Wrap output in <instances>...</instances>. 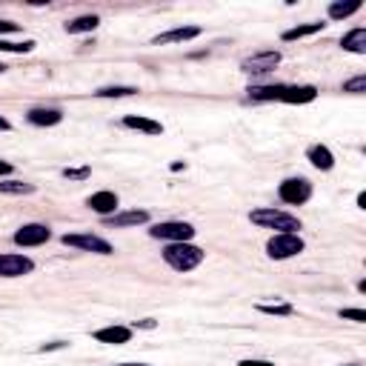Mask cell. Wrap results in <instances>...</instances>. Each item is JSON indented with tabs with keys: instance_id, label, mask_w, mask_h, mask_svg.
<instances>
[{
	"instance_id": "2e32d148",
	"label": "cell",
	"mask_w": 366,
	"mask_h": 366,
	"mask_svg": "<svg viewBox=\"0 0 366 366\" xmlns=\"http://www.w3.org/2000/svg\"><path fill=\"white\" fill-rule=\"evenodd\" d=\"M306 157H309V164H312L315 169H321V172H329L332 166H335V155H332V149L324 146V143L312 146V149L306 152Z\"/></svg>"
},
{
	"instance_id": "e0dca14e",
	"label": "cell",
	"mask_w": 366,
	"mask_h": 366,
	"mask_svg": "<svg viewBox=\"0 0 366 366\" xmlns=\"http://www.w3.org/2000/svg\"><path fill=\"white\" fill-rule=\"evenodd\" d=\"M341 46H343V52L366 55V29L358 26V29H352V31H346V35L341 38Z\"/></svg>"
},
{
	"instance_id": "277c9868",
	"label": "cell",
	"mask_w": 366,
	"mask_h": 366,
	"mask_svg": "<svg viewBox=\"0 0 366 366\" xmlns=\"http://www.w3.org/2000/svg\"><path fill=\"white\" fill-rule=\"evenodd\" d=\"M304 252V241L300 235H289V232H280V235H272L266 241V254L272 261H286V258H295V254Z\"/></svg>"
},
{
	"instance_id": "5b68a950",
	"label": "cell",
	"mask_w": 366,
	"mask_h": 366,
	"mask_svg": "<svg viewBox=\"0 0 366 366\" xmlns=\"http://www.w3.org/2000/svg\"><path fill=\"white\" fill-rule=\"evenodd\" d=\"M278 195L283 203H292V206H300L312 198V183L306 178H286L280 186H278Z\"/></svg>"
},
{
	"instance_id": "d590c367",
	"label": "cell",
	"mask_w": 366,
	"mask_h": 366,
	"mask_svg": "<svg viewBox=\"0 0 366 366\" xmlns=\"http://www.w3.org/2000/svg\"><path fill=\"white\" fill-rule=\"evenodd\" d=\"M115 366H152V363H115Z\"/></svg>"
},
{
	"instance_id": "44dd1931",
	"label": "cell",
	"mask_w": 366,
	"mask_h": 366,
	"mask_svg": "<svg viewBox=\"0 0 366 366\" xmlns=\"http://www.w3.org/2000/svg\"><path fill=\"white\" fill-rule=\"evenodd\" d=\"M283 94V83H275V86H252L249 89V98L252 101H280Z\"/></svg>"
},
{
	"instance_id": "3957f363",
	"label": "cell",
	"mask_w": 366,
	"mask_h": 366,
	"mask_svg": "<svg viewBox=\"0 0 366 366\" xmlns=\"http://www.w3.org/2000/svg\"><path fill=\"white\" fill-rule=\"evenodd\" d=\"M195 226L186 224V220H164V224H155L149 235L155 241H169V244H189L195 237Z\"/></svg>"
},
{
	"instance_id": "ffe728a7",
	"label": "cell",
	"mask_w": 366,
	"mask_h": 366,
	"mask_svg": "<svg viewBox=\"0 0 366 366\" xmlns=\"http://www.w3.org/2000/svg\"><path fill=\"white\" fill-rule=\"evenodd\" d=\"M326 23H304V26H295V29H286L283 31V40L292 43V40H300V38H309V35H317V31H324Z\"/></svg>"
},
{
	"instance_id": "7a4b0ae2",
	"label": "cell",
	"mask_w": 366,
	"mask_h": 366,
	"mask_svg": "<svg viewBox=\"0 0 366 366\" xmlns=\"http://www.w3.org/2000/svg\"><path fill=\"white\" fill-rule=\"evenodd\" d=\"M249 220H252V224H258V226H263V229H275V235H280V232L298 235V229H300V220H298L295 215L280 212V209H275V206H266V209H254V212L249 215Z\"/></svg>"
},
{
	"instance_id": "5bb4252c",
	"label": "cell",
	"mask_w": 366,
	"mask_h": 366,
	"mask_svg": "<svg viewBox=\"0 0 366 366\" xmlns=\"http://www.w3.org/2000/svg\"><path fill=\"white\" fill-rule=\"evenodd\" d=\"M94 341H101V343H112V346L129 343V341H132V329H129V326H103V329L94 332Z\"/></svg>"
},
{
	"instance_id": "8fae6325",
	"label": "cell",
	"mask_w": 366,
	"mask_h": 366,
	"mask_svg": "<svg viewBox=\"0 0 366 366\" xmlns=\"http://www.w3.org/2000/svg\"><path fill=\"white\" fill-rule=\"evenodd\" d=\"M195 38H200V26H178V29H169V31L155 35L152 43L166 46V43H186V40H195Z\"/></svg>"
},
{
	"instance_id": "9a60e30c",
	"label": "cell",
	"mask_w": 366,
	"mask_h": 366,
	"mask_svg": "<svg viewBox=\"0 0 366 366\" xmlns=\"http://www.w3.org/2000/svg\"><path fill=\"white\" fill-rule=\"evenodd\" d=\"M126 129H138V132H146V135H164V123H157L152 118H143V115H126L123 118Z\"/></svg>"
},
{
	"instance_id": "484cf974",
	"label": "cell",
	"mask_w": 366,
	"mask_h": 366,
	"mask_svg": "<svg viewBox=\"0 0 366 366\" xmlns=\"http://www.w3.org/2000/svg\"><path fill=\"white\" fill-rule=\"evenodd\" d=\"M258 309L263 315H292V306L289 304H258Z\"/></svg>"
},
{
	"instance_id": "4dcf8cb0",
	"label": "cell",
	"mask_w": 366,
	"mask_h": 366,
	"mask_svg": "<svg viewBox=\"0 0 366 366\" xmlns=\"http://www.w3.org/2000/svg\"><path fill=\"white\" fill-rule=\"evenodd\" d=\"M237 366H275L272 361H258V358H246V361H241Z\"/></svg>"
},
{
	"instance_id": "f546056e",
	"label": "cell",
	"mask_w": 366,
	"mask_h": 366,
	"mask_svg": "<svg viewBox=\"0 0 366 366\" xmlns=\"http://www.w3.org/2000/svg\"><path fill=\"white\" fill-rule=\"evenodd\" d=\"M12 31H21V26L12 21H0V35H12Z\"/></svg>"
},
{
	"instance_id": "d6a6232c",
	"label": "cell",
	"mask_w": 366,
	"mask_h": 366,
	"mask_svg": "<svg viewBox=\"0 0 366 366\" xmlns=\"http://www.w3.org/2000/svg\"><path fill=\"white\" fill-rule=\"evenodd\" d=\"M9 129H12V123H9L3 115H0V132H9Z\"/></svg>"
},
{
	"instance_id": "d4e9b609",
	"label": "cell",
	"mask_w": 366,
	"mask_h": 366,
	"mask_svg": "<svg viewBox=\"0 0 366 366\" xmlns=\"http://www.w3.org/2000/svg\"><path fill=\"white\" fill-rule=\"evenodd\" d=\"M31 49H35V40H23V43L0 40V52H9V55H29Z\"/></svg>"
},
{
	"instance_id": "30bf717a",
	"label": "cell",
	"mask_w": 366,
	"mask_h": 366,
	"mask_svg": "<svg viewBox=\"0 0 366 366\" xmlns=\"http://www.w3.org/2000/svg\"><path fill=\"white\" fill-rule=\"evenodd\" d=\"M86 206H89L92 212H98V215L109 218V215H115V212H118L120 200H118L115 192H109V189H101V192H94V195L86 198Z\"/></svg>"
},
{
	"instance_id": "f1b7e54d",
	"label": "cell",
	"mask_w": 366,
	"mask_h": 366,
	"mask_svg": "<svg viewBox=\"0 0 366 366\" xmlns=\"http://www.w3.org/2000/svg\"><path fill=\"white\" fill-rule=\"evenodd\" d=\"M63 178H69V181H86L89 178V169H63Z\"/></svg>"
},
{
	"instance_id": "4fadbf2b",
	"label": "cell",
	"mask_w": 366,
	"mask_h": 366,
	"mask_svg": "<svg viewBox=\"0 0 366 366\" xmlns=\"http://www.w3.org/2000/svg\"><path fill=\"white\" fill-rule=\"evenodd\" d=\"M315 98H317V89L309 86V83H304V86H283V94H280L283 103H295V106L312 103Z\"/></svg>"
},
{
	"instance_id": "4316f807",
	"label": "cell",
	"mask_w": 366,
	"mask_h": 366,
	"mask_svg": "<svg viewBox=\"0 0 366 366\" xmlns=\"http://www.w3.org/2000/svg\"><path fill=\"white\" fill-rule=\"evenodd\" d=\"M343 92H352V94L366 92V75H358V77H352V81H346L343 83Z\"/></svg>"
},
{
	"instance_id": "603a6c76",
	"label": "cell",
	"mask_w": 366,
	"mask_h": 366,
	"mask_svg": "<svg viewBox=\"0 0 366 366\" xmlns=\"http://www.w3.org/2000/svg\"><path fill=\"white\" fill-rule=\"evenodd\" d=\"M35 183H23V181H0V195H31Z\"/></svg>"
},
{
	"instance_id": "1f68e13d",
	"label": "cell",
	"mask_w": 366,
	"mask_h": 366,
	"mask_svg": "<svg viewBox=\"0 0 366 366\" xmlns=\"http://www.w3.org/2000/svg\"><path fill=\"white\" fill-rule=\"evenodd\" d=\"M3 174H12V164H6V161H0V178Z\"/></svg>"
},
{
	"instance_id": "ba28073f",
	"label": "cell",
	"mask_w": 366,
	"mask_h": 366,
	"mask_svg": "<svg viewBox=\"0 0 366 366\" xmlns=\"http://www.w3.org/2000/svg\"><path fill=\"white\" fill-rule=\"evenodd\" d=\"M52 237V229L46 224H23L18 232H14V244L18 246H40Z\"/></svg>"
},
{
	"instance_id": "52a82bcc",
	"label": "cell",
	"mask_w": 366,
	"mask_h": 366,
	"mask_svg": "<svg viewBox=\"0 0 366 366\" xmlns=\"http://www.w3.org/2000/svg\"><path fill=\"white\" fill-rule=\"evenodd\" d=\"M63 244L81 252H94V254H112V244L103 241L98 235H63Z\"/></svg>"
},
{
	"instance_id": "7402d4cb",
	"label": "cell",
	"mask_w": 366,
	"mask_h": 366,
	"mask_svg": "<svg viewBox=\"0 0 366 366\" xmlns=\"http://www.w3.org/2000/svg\"><path fill=\"white\" fill-rule=\"evenodd\" d=\"M361 6H363L361 0H349V3H332L329 6V18L332 21H343V18H349V14H355Z\"/></svg>"
},
{
	"instance_id": "8992f818",
	"label": "cell",
	"mask_w": 366,
	"mask_h": 366,
	"mask_svg": "<svg viewBox=\"0 0 366 366\" xmlns=\"http://www.w3.org/2000/svg\"><path fill=\"white\" fill-rule=\"evenodd\" d=\"M31 272H35V261L26 258V254H14V252L0 254V278H23Z\"/></svg>"
},
{
	"instance_id": "836d02e7",
	"label": "cell",
	"mask_w": 366,
	"mask_h": 366,
	"mask_svg": "<svg viewBox=\"0 0 366 366\" xmlns=\"http://www.w3.org/2000/svg\"><path fill=\"white\" fill-rule=\"evenodd\" d=\"M138 326H140V329H155V321H149V317H146V321H140Z\"/></svg>"
},
{
	"instance_id": "8d00e7d4",
	"label": "cell",
	"mask_w": 366,
	"mask_h": 366,
	"mask_svg": "<svg viewBox=\"0 0 366 366\" xmlns=\"http://www.w3.org/2000/svg\"><path fill=\"white\" fill-rule=\"evenodd\" d=\"M6 69H9V66H3V63H0V75H3V72H6Z\"/></svg>"
},
{
	"instance_id": "83f0119b",
	"label": "cell",
	"mask_w": 366,
	"mask_h": 366,
	"mask_svg": "<svg viewBox=\"0 0 366 366\" xmlns=\"http://www.w3.org/2000/svg\"><path fill=\"white\" fill-rule=\"evenodd\" d=\"M338 315L346 317V321H355V324H363L366 321V312L363 309H341Z\"/></svg>"
},
{
	"instance_id": "9c48e42d",
	"label": "cell",
	"mask_w": 366,
	"mask_h": 366,
	"mask_svg": "<svg viewBox=\"0 0 366 366\" xmlns=\"http://www.w3.org/2000/svg\"><path fill=\"white\" fill-rule=\"evenodd\" d=\"M278 63H280V52L269 49V52H254L252 57H246L241 63V69L249 72V75H263V72H272Z\"/></svg>"
},
{
	"instance_id": "e575fe53",
	"label": "cell",
	"mask_w": 366,
	"mask_h": 366,
	"mask_svg": "<svg viewBox=\"0 0 366 366\" xmlns=\"http://www.w3.org/2000/svg\"><path fill=\"white\" fill-rule=\"evenodd\" d=\"M358 206H361V209H366V195H363V192L358 195Z\"/></svg>"
},
{
	"instance_id": "6da1fadb",
	"label": "cell",
	"mask_w": 366,
	"mask_h": 366,
	"mask_svg": "<svg viewBox=\"0 0 366 366\" xmlns=\"http://www.w3.org/2000/svg\"><path fill=\"white\" fill-rule=\"evenodd\" d=\"M206 258V252L200 246H195L192 241L189 244H169L164 249V261L174 269V272H192L195 266H200Z\"/></svg>"
},
{
	"instance_id": "7c38bea8",
	"label": "cell",
	"mask_w": 366,
	"mask_h": 366,
	"mask_svg": "<svg viewBox=\"0 0 366 366\" xmlns=\"http://www.w3.org/2000/svg\"><path fill=\"white\" fill-rule=\"evenodd\" d=\"M109 226L115 229H126V226H140V224H149V212L146 209H126V212H115L106 218Z\"/></svg>"
},
{
	"instance_id": "d6986e66",
	"label": "cell",
	"mask_w": 366,
	"mask_h": 366,
	"mask_svg": "<svg viewBox=\"0 0 366 366\" xmlns=\"http://www.w3.org/2000/svg\"><path fill=\"white\" fill-rule=\"evenodd\" d=\"M101 26V18L98 14H81V18H75L66 23V31L69 35H86V31H94Z\"/></svg>"
},
{
	"instance_id": "cb8c5ba5",
	"label": "cell",
	"mask_w": 366,
	"mask_h": 366,
	"mask_svg": "<svg viewBox=\"0 0 366 366\" xmlns=\"http://www.w3.org/2000/svg\"><path fill=\"white\" fill-rule=\"evenodd\" d=\"M94 94H98V98H129V94H138V89L135 86H103Z\"/></svg>"
},
{
	"instance_id": "ac0fdd59",
	"label": "cell",
	"mask_w": 366,
	"mask_h": 366,
	"mask_svg": "<svg viewBox=\"0 0 366 366\" xmlns=\"http://www.w3.org/2000/svg\"><path fill=\"white\" fill-rule=\"evenodd\" d=\"M31 126H57L63 120V112L60 109H46V106H38V109H31V112L26 115Z\"/></svg>"
}]
</instances>
